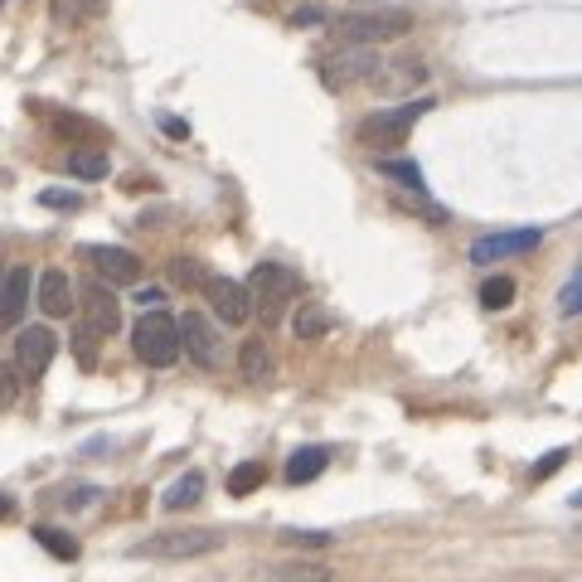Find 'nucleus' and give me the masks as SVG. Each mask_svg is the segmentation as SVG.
I'll return each mask as SVG.
<instances>
[{
  "mask_svg": "<svg viewBox=\"0 0 582 582\" xmlns=\"http://www.w3.org/2000/svg\"><path fill=\"white\" fill-rule=\"evenodd\" d=\"M73 350H78V364H83V369H93L97 364V335L88 330V325L73 330Z\"/></svg>",
  "mask_w": 582,
  "mask_h": 582,
  "instance_id": "obj_28",
  "label": "nucleus"
},
{
  "mask_svg": "<svg viewBox=\"0 0 582 582\" xmlns=\"http://www.w3.org/2000/svg\"><path fill=\"white\" fill-rule=\"evenodd\" d=\"M5 5H10V0H5Z\"/></svg>",
  "mask_w": 582,
  "mask_h": 582,
  "instance_id": "obj_40",
  "label": "nucleus"
},
{
  "mask_svg": "<svg viewBox=\"0 0 582 582\" xmlns=\"http://www.w3.org/2000/svg\"><path fill=\"white\" fill-rule=\"evenodd\" d=\"M131 350L151 369H170L180 359V321L165 316V311H146L136 321V330H131Z\"/></svg>",
  "mask_w": 582,
  "mask_h": 582,
  "instance_id": "obj_4",
  "label": "nucleus"
},
{
  "mask_svg": "<svg viewBox=\"0 0 582 582\" xmlns=\"http://www.w3.org/2000/svg\"><path fill=\"white\" fill-rule=\"evenodd\" d=\"M180 350L199 364V369H219L224 364V340H219V325L199 311L180 316Z\"/></svg>",
  "mask_w": 582,
  "mask_h": 582,
  "instance_id": "obj_7",
  "label": "nucleus"
},
{
  "mask_svg": "<svg viewBox=\"0 0 582 582\" xmlns=\"http://www.w3.org/2000/svg\"><path fill=\"white\" fill-rule=\"evenodd\" d=\"M97 495H102L97 485H73V490H64V505L68 510H83V505H93Z\"/></svg>",
  "mask_w": 582,
  "mask_h": 582,
  "instance_id": "obj_33",
  "label": "nucleus"
},
{
  "mask_svg": "<svg viewBox=\"0 0 582 582\" xmlns=\"http://www.w3.org/2000/svg\"><path fill=\"white\" fill-rule=\"evenodd\" d=\"M219 549H224L219 529H161V534H146L141 544H131V558L180 563V558H204V553H219Z\"/></svg>",
  "mask_w": 582,
  "mask_h": 582,
  "instance_id": "obj_3",
  "label": "nucleus"
},
{
  "mask_svg": "<svg viewBox=\"0 0 582 582\" xmlns=\"http://www.w3.org/2000/svg\"><path fill=\"white\" fill-rule=\"evenodd\" d=\"M335 325H340L335 311H325V306H301L296 321H291V335H296V340H321V335H330Z\"/></svg>",
  "mask_w": 582,
  "mask_h": 582,
  "instance_id": "obj_18",
  "label": "nucleus"
},
{
  "mask_svg": "<svg viewBox=\"0 0 582 582\" xmlns=\"http://www.w3.org/2000/svg\"><path fill=\"white\" fill-rule=\"evenodd\" d=\"M422 78H427V64H422V59H384V64H379V78H374V88H384V93H403V88H418Z\"/></svg>",
  "mask_w": 582,
  "mask_h": 582,
  "instance_id": "obj_15",
  "label": "nucleus"
},
{
  "mask_svg": "<svg viewBox=\"0 0 582 582\" xmlns=\"http://www.w3.org/2000/svg\"><path fill=\"white\" fill-rule=\"evenodd\" d=\"M248 296H253V311L262 316V325H277L291 301L301 296V277L282 262H258L248 277Z\"/></svg>",
  "mask_w": 582,
  "mask_h": 582,
  "instance_id": "obj_2",
  "label": "nucleus"
},
{
  "mask_svg": "<svg viewBox=\"0 0 582 582\" xmlns=\"http://www.w3.org/2000/svg\"><path fill=\"white\" fill-rule=\"evenodd\" d=\"M59 355V340H54V330L49 325H30V330H20V340H15V369L20 374H30L39 379L49 364Z\"/></svg>",
  "mask_w": 582,
  "mask_h": 582,
  "instance_id": "obj_10",
  "label": "nucleus"
},
{
  "mask_svg": "<svg viewBox=\"0 0 582 582\" xmlns=\"http://www.w3.org/2000/svg\"><path fill=\"white\" fill-rule=\"evenodd\" d=\"M563 461H568V447H553V452H544L539 461H534L529 476H534V481H549L553 471H563Z\"/></svg>",
  "mask_w": 582,
  "mask_h": 582,
  "instance_id": "obj_32",
  "label": "nucleus"
},
{
  "mask_svg": "<svg viewBox=\"0 0 582 582\" xmlns=\"http://www.w3.org/2000/svg\"><path fill=\"white\" fill-rule=\"evenodd\" d=\"M558 311H563V316H582V272H573L568 287L558 291Z\"/></svg>",
  "mask_w": 582,
  "mask_h": 582,
  "instance_id": "obj_27",
  "label": "nucleus"
},
{
  "mask_svg": "<svg viewBox=\"0 0 582 582\" xmlns=\"http://www.w3.org/2000/svg\"><path fill=\"white\" fill-rule=\"evenodd\" d=\"M25 311H30V267H15L0 282V330H15Z\"/></svg>",
  "mask_w": 582,
  "mask_h": 582,
  "instance_id": "obj_12",
  "label": "nucleus"
},
{
  "mask_svg": "<svg viewBox=\"0 0 582 582\" xmlns=\"http://www.w3.org/2000/svg\"><path fill=\"white\" fill-rule=\"evenodd\" d=\"M321 5H301V10H291V25H321Z\"/></svg>",
  "mask_w": 582,
  "mask_h": 582,
  "instance_id": "obj_34",
  "label": "nucleus"
},
{
  "mask_svg": "<svg viewBox=\"0 0 582 582\" xmlns=\"http://www.w3.org/2000/svg\"><path fill=\"white\" fill-rule=\"evenodd\" d=\"M515 301V277H485L481 282V306L485 311H505Z\"/></svg>",
  "mask_w": 582,
  "mask_h": 582,
  "instance_id": "obj_24",
  "label": "nucleus"
},
{
  "mask_svg": "<svg viewBox=\"0 0 582 582\" xmlns=\"http://www.w3.org/2000/svg\"><path fill=\"white\" fill-rule=\"evenodd\" d=\"M136 301H141V311H161L165 296H161L156 287H141V291H136Z\"/></svg>",
  "mask_w": 582,
  "mask_h": 582,
  "instance_id": "obj_36",
  "label": "nucleus"
},
{
  "mask_svg": "<svg viewBox=\"0 0 582 582\" xmlns=\"http://www.w3.org/2000/svg\"><path fill=\"white\" fill-rule=\"evenodd\" d=\"M170 272H175V282H180V287H209V277H204V267H199V262H194V258H180V262H175V267H170Z\"/></svg>",
  "mask_w": 582,
  "mask_h": 582,
  "instance_id": "obj_30",
  "label": "nucleus"
},
{
  "mask_svg": "<svg viewBox=\"0 0 582 582\" xmlns=\"http://www.w3.org/2000/svg\"><path fill=\"white\" fill-rule=\"evenodd\" d=\"M0 282H5V272H0Z\"/></svg>",
  "mask_w": 582,
  "mask_h": 582,
  "instance_id": "obj_39",
  "label": "nucleus"
},
{
  "mask_svg": "<svg viewBox=\"0 0 582 582\" xmlns=\"http://www.w3.org/2000/svg\"><path fill=\"white\" fill-rule=\"evenodd\" d=\"M34 544H39V549L44 553H54V558H59V563H73V558H78V539H73V534H64V529H54V524H34Z\"/></svg>",
  "mask_w": 582,
  "mask_h": 582,
  "instance_id": "obj_20",
  "label": "nucleus"
},
{
  "mask_svg": "<svg viewBox=\"0 0 582 582\" xmlns=\"http://www.w3.org/2000/svg\"><path fill=\"white\" fill-rule=\"evenodd\" d=\"M15 515V505H10V495H0V519H10Z\"/></svg>",
  "mask_w": 582,
  "mask_h": 582,
  "instance_id": "obj_37",
  "label": "nucleus"
},
{
  "mask_svg": "<svg viewBox=\"0 0 582 582\" xmlns=\"http://www.w3.org/2000/svg\"><path fill=\"white\" fill-rule=\"evenodd\" d=\"M88 258H93L97 272H102L107 282H117V287H136V282H141V258L127 253V248H93Z\"/></svg>",
  "mask_w": 582,
  "mask_h": 582,
  "instance_id": "obj_13",
  "label": "nucleus"
},
{
  "mask_svg": "<svg viewBox=\"0 0 582 582\" xmlns=\"http://www.w3.org/2000/svg\"><path fill=\"white\" fill-rule=\"evenodd\" d=\"M330 466V452L325 447H301V452L287 456V481L291 485H311Z\"/></svg>",
  "mask_w": 582,
  "mask_h": 582,
  "instance_id": "obj_17",
  "label": "nucleus"
},
{
  "mask_svg": "<svg viewBox=\"0 0 582 582\" xmlns=\"http://www.w3.org/2000/svg\"><path fill=\"white\" fill-rule=\"evenodd\" d=\"M199 495H204V476H199V471H185V476L161 495V505L165 510H185V505H194Z\"/></svg>",
  "mask_w": 582,
  "mask_h": 582,
  "instance_id": "obj_21",
  "label": "nucleus"
},
{
  "mask_svg": "<svg viewBox=\"0 0 582 582\" xmlns=\"http://www.w3.org/2000/svg\"><path fill=\"white\" fill-rule=\"evenodd\" d=\"M68 175H78V180H102L107 175V156L102 151H68Z\"/></svg>",
  "mask_w": 582,
  "mask_h": 582,
  "instance_id": "obj_23",
  "label": "nucleus"
},
{
  "mask_svg": "<svg viewBox=\"0 0 582 582\" xmlns=\"http://www.w3.org/2000/svg\"><path fill=\"white\" fill-rule=\"evenodd\" d=\"M204 296H209L214 316H219L224 325H248L253 321V296H248L243 282H233V277H209Z\"/></svg>",
  "mask_w": 582,
  "mask_h": 582,
  "instance_id": "obj_9",
  "label": "nucleus"
},
{
  "mask_svg": "<svg viewBox=\"0 0 582 582\" xmlns=\"http://www.w3.org/2000/svg\"><path fill=\"white\" fill-rule=\"evenodd\" d=\"M282 544H291V549H325V544H335V534H325V529H287Z\"/></svg>",
  "mask_w": 582,
  "mask_h": 582,
  "instance_id": "obj_26",
  "label": "nucleus"
},
{
  "mask_svg": "<svg viewBox=\"0 0 582 582\" xmlns=\"http://www.w3.org/2000/svg\"><path fill=\"white\" fill-rule=\"evenodd\" d=\"M379 49H355V44H340L335 54L321 59V78L325 88H355V83H374L379 78Z\"/></svg>",
  "mask_w": 582,
  "mask_h": 582,
  "instance_id": "obj_6",
  "label": "nucleus"
},
{
  "mask_svg": "<svg viewBox=\"0 0 582 582\" xmlns=\"http://www.w3.org/2000/svg\"><path fill=\"white\" fill-rule=\"evenodd\" d=\"M335 568L330 563H311V558H296V563H272L262 582H330Z\"/></svg>",
  "mask_w": 582,
  "mask_h": 582,
  "instance_id": "obj_16",
  "label": "nucleus"
},
{
  "mask_svg": "<svg viewBox=\"0 0 582 582\" xmlns=\"http://www.w3.org/2000/svg\"><path fill=\"white\" fill-rule=\"evenodd\" d=\"M262 461H243V466H233V476H228V495H253L262 485Z\"/></svg>",
  "mask_w": 582,
  "mask_h": 582,
  "instance_id": "obj_25",
  "label": "nucleus"
},
{
  "mask_svg": "<svg viewBox=\"0 0 582 582\" xmlns=\"http://www.w3.org/2000/svg\"><path fill=\"white\" fill-rule=\"evenodd\" d=\"M330 30H335L340 44L379 49V44H393V39H403V34L413 30V15L398 10V5H374V10H350V15H340Z\"/></svg>",
  "mask_w": 582,
  "mask_h": 582,
  "instance_id": "obj_1",
  "label": "nucleus"
},
{
  "mask_svg": "<svg viewBox=\"0 0 582 582\" xmlns=\"http://www.w3.org/2000/svg\"><path fill=\"white\" fill-rule=\"evenodd\" d=\"M78 306H83V325L93 335H117L122 330V301L107 291V282H88Z\"/></svg>",
  "mask_w": 582,
  "mask_h": 582,
  "instance_id": "obj_11",
  "label": "nucleus"
},
{
  "mask_svg": "<svg viewBox=\"0 0 582 582\" xmlns=\"http://www.w3.org/2000/svg\"><path fill=\"white\" fill-rule=\"evenodd\" d=\"M374 165H379V175H388V180L408 185V190L418 194V199H427V180H422L418 161H374Z\"/></svg>",
  "mask_w": 582,
  "mask_h": 582,
  "instance_id": "obj_22",
  "label": "nucleus"
},
{
  "mask_svg": "<svg viewBox=\"0 0 582 582\" xmlns=\"http://www.w3.org/2000/svg\"><path fill=\"white\" fill-rule=\"evenodd\" d=\"M544 243V228H505V233H485L471 243V262L485 267V262H500V258H519V253H534Z\"/></svg>",
  "mask_w": 582,
  "mask_h": 582,
  "instance_id": "obj_8",
  "label": "nucleus"
},
{
  "mask_svg": "<svg viewBox=\"0 0 582 582\" xmlns=\"http://www.w3.org/2000/svg\"><path fill=\"white\" fill-rule=\"evenodd\" d=\"M238 369H243V379L248 384H267L272 379V350L262 345V340H243V350H238Z\"/></svg>",
  "mask_w": 582,
  "mask_h": 582,
  "instance_id": "obj_19",
  "label": "nucleus"
},
{
  "mask_svg": "<svg viewBox=\"0 0 582 582\" xmlns=\"http://www.w3.org/2000/svg\"><path fill=\"white\" fill-rule=\"evenodd\" d=\"M20 384H25L20 369H15V364H0V408H10V403L20 398Z\"/></svg>",
  "mask_w": 582,
  "mask_h": 582,
  "instance_id": "obj_31",
  "label": "nucleus"
},
{
  "mask_svg": "<svg viewBox=\"0 0 582 582\" xmlns=\"http://www.w3.org/2000/svg\"><path fill=\"white\" fill-rule=\"evenodd\" d=\"M161 131L170 136V141H185V136H190V122H180V117H161Z\"/></svg>",
  "mask_w": 582,
  "mask_h": 582,
  "instance_id": "obj_35",
  "label": "nucleus"
},
{
  "mask_svg": "<svg viewBox=\"0 0 582 582\" xmlns=\"http://www.w3.org/2000/svg\"><path fill=\"white\" fill-rule=\"evenodd\" d=\"M422 112H432V97L403 102V107H388V112H374V117L359 122V141H364V146H379V151H384V146H403Z\"/></svg>",
  "mask_w": 582,
  "mask_h": 582,
  "instance_id": "obj_5",
  "label": "nucleus"
},
{
  "mask_svg": "<svg viewBox=\"0 0 582 582\" xmlns=\"http://www.w3.org/2000/svg\"><path fill=\"white\" fill-rule=\"evenodd\" d=\"M102 10V0H83V15H97Z\"/></svg>",
  "mask_w": 582,
  "mask_h": 582,
  "instance_id": "obj_38",
  "label": "nucleus"
},
{
  "mask_svg": "<svg viewBox=\"0 0 582 582\" xmlns=\"http://www.w3.org/2000/svg\"><path fill=\"white\" fill-rule=\"evenodd\" d=\"M39 311L54 316V321H64L68 311H73V282H68V272H59V267L39 272Z\"/></svg>",
  "mask_w": 582,
  "mask_h": 582,
  "instance_id": "obj_14",
  "label": "nucleus"
},
{
  "mask_svg": "<svg viewBox=\"0 0 582 582\" xmlns=\"http://www.w3.org/2000/svg\"><path fill=\"white\" fill-rule=\"evenodd\" d=\"M39 204H44V209H54V214H73V209H83V199H78L73 190H44L39 194Z\"/></svg>",
  "mask_w": 582,
  "mask_h": 582,
  "instance_id": "obj_29",
  "label": "nucleus"
}]
</instances>
